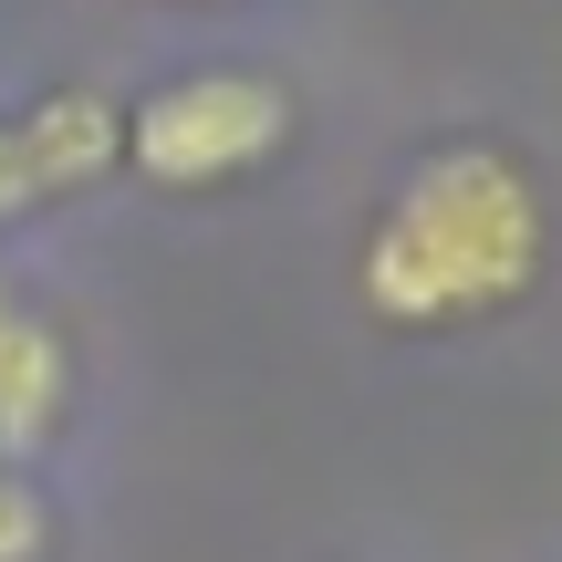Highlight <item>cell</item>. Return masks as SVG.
<instances>
[{"mask_svg": "<svg viewBox=\"0 0 562 562\" xmlns=\"http://www.w3.org/2000/svg\"><path fill=\"white\" fill-rule=\"evenodd\" d=\"M42 552H53V501L32 469L0 459V562H42Z\"/></svg>", "mask_w": 562, "mask_h": 562, "instance_id": "5", "label": "cell"}, {"mask_svg": "<svg viewBox=\"0 0 562 562\" xmlns=\"http://www.w3.org/2000/svg\"><path fill=\"white\" fill-rule=\"evenodd\" d=\"M552 271V199L510 136H438L385 178L355 240V302L406 344L521 313Z\"/></svg>", "mask_w": 562, "mask_h": 562, "instance_id": "1", "label": "cell"}, {"mask_svg": "<svg viewBox=\"0 0 562 562\" xmlns=\"http://www.w3.org/2000/svg\"><path fill=\"white\" fill-rule=\"evenodd\" d=\"M292 136H302V104L271 63H199V74H167L136 104H115V167L146 178L157 199L250 188L261 167L292 157Z\"/></svg>", "mask_w": 562, "mask_h": 562, "instance_id": "2", "label": "cell"}, {"mask_svg": "<svg viewBox=\"0 0 562 562\" xmlns=\"http://www.w3.org/2000/svg\"><path fill=\"white\" fill-rule=\"evenodd\" d=\"M94 178H115V94H94V83H42L32 104L0 115V229L83 199Z\"/></svg>", "mask_w": 562, "mask_h": 562, "instance_id": "3", "label": "cell"}, {"mask_svg": "<svg viewBox=\"0 0 562 562\" xmlns=\"http://www.w3.org/2000/svg\"><path fill=\"white\" fill-rule=\"evenodd\" d=\"M63 417H74V344H63V323L0 271V459L32 469L42 448L63 438Z\"/></svg>", "mask_w": 562, "mask_h": 562, "instance_id": "4", "label": "cell"}]
</instances>
